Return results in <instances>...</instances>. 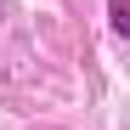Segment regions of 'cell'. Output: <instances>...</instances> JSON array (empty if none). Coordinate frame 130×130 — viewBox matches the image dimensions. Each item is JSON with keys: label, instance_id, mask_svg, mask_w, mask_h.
I'll return each instance as SVG.
<instances>
[{"label": "cell", "instance_id": "1", "mask_svg": "<svg viewBox=\"0 0 130 130\" xmlns=\"http://www.w3.org/2000/svg\"><path fill=\"white\" fill-rule=\"evenodd\" d=\"M107 23L113 34H130V0H107Z\"/></svg>", "mask_w": 130, "mask_h": 130}]
</instances>
